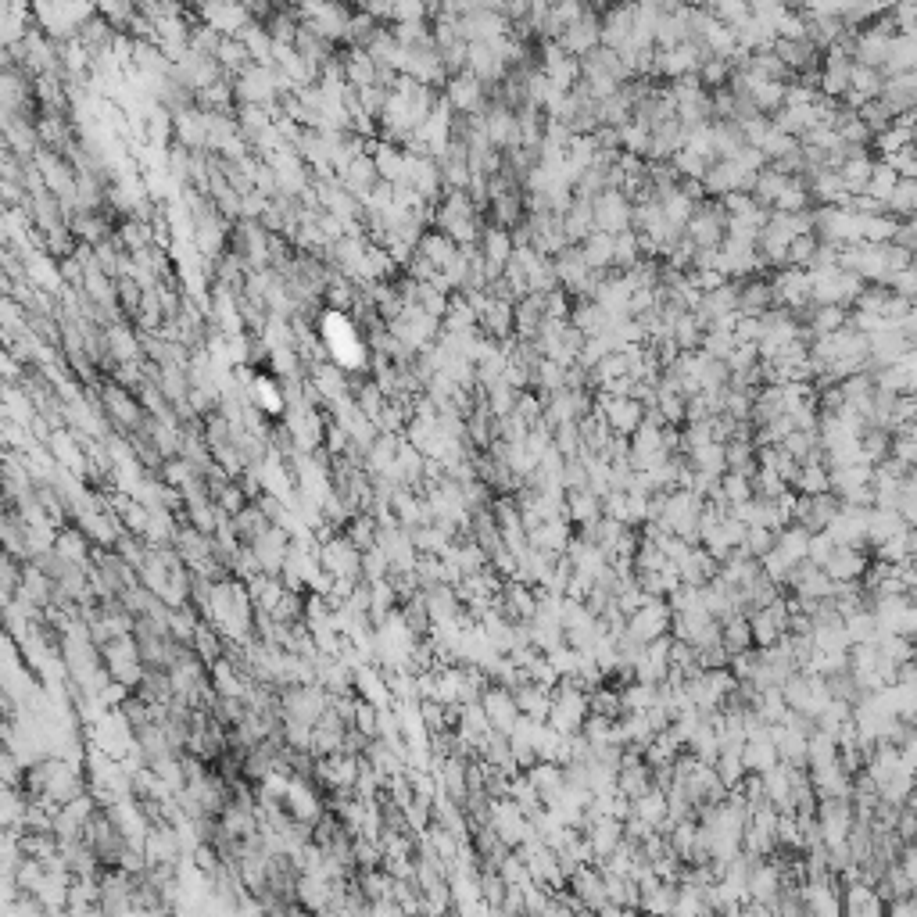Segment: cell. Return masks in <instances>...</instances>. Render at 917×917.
<instances>
[{
    "label": "cell",
    "instance_id": "6da1fadb",
    "mask_svg": "<svg viewBox=\"0 0 917 917\" xmlns=\"http://www.w3.org/2000/svg\"><path fill=\"white\" fill-rule=\"evenodd\" d=\"M584 717H588V692L574 678H559L552 685V703L545 724L556 728L559 735H570V731H581Z\"/></svg>",
    "mask_w": 917,
    "mask_h": 917
},
{
    "label": "cell",
    "instance_id": "7a4b0ae2",
    "mask_svg": "<svg viewBox=\"0 0 917 917\" xmlns=\"http://www.w3.org/2000/svg\"><path fill=\"white\" fill-rule=\"evenodd\" d=\"M660 635H670V602L652 595V599H645L635 613H627L624 638L645 645V642H652V638H660Z\"/></svg>",
    "mask_w": 917,
    "mask_h": 917
},
{
    "label": "cell",
    "instance_id": "3957f363",
    "mask_svg": "<svg viewBox=\"0 0 917 917\" xmlns=\"http://www.w3.org/2000/svg\"><path fill=\"white\" fill-rule=\"evenodd\" d=\"M441 97H445L448 108H452L455 115H477V112H484L491 101L488 86L480 83V79H473L466 69L445 79V94Z\"/></svg>",
    "mask_w": 917,
    "mask_h": 917
},
{
    "label": "cell",
    "instance_id": "277c9868",
    "mask_svg": "<svg viewBox=\"0 0 917 917\" xmlns=\"http://www.w3.org/2000/svg\"><path fill=\"white\" fill-rule=\"evenodd\" d=\"M592 219H595V230H602V233L631 230V198H627L624 190L606 187L602 194L592 198Z\"/></svg>",
    "mask_w": 917,
    "mask_h": 917
},
{
    "label": "cell",
    "instance_id": "5b68a950",
    "mask_svg": "<svg viewBox=\"0 0 917 917\" xmlns=\"http://www.w3.org/2000/svg\"><path fill=\"white\" fill-rule=\"evenodd\" d=\"M867 509L871 506H846V502H839L835 516L824 523V534H828L835 545L864 549L867 545Z\"/></svg>",
    "mask_w": 917,
    "mask_h": 917
},
{
    "label": "cell",
    "instance_id": "8992f818",
    "mask_svg": "<svg viewBox=\"0 0 917 917\" xmlns=\"http://www.w3.org/2000/svg\"><path fill=\"white\" fill-rule=\"evenodd\" d=\"M538 72L545 79L559 86V90H570L574 83H581V58L566 54L556 40H541V65Z\"/></svg>",
    "mask_w": 917,
    "mask_h": 917
},
{
    "label": "cell",
    "instance_id": "52a82bcc",
    "mask_svg": "<svg viewBox=\"0 0 917 917\" xmlns=\"http://www.w3.org/2000/svg\"><path fill=\"white\" fill-rule=\"evenodd\" d=\"M319 563H323V570L330 577H348V581H359L362 574V552L355 549L352 541L344 538H330L319 549Z\"/></svg>",
    "mask_w": 917,
    "mask_h": 917
},
{
    "label": "cell",
    "instance_id": "ba28073f",
    "mask_svg": "<svg viewBox=\"0 0 917 917\" xmlns=\"http://www.w3.org/2000/svg\"><path fill=\"white\" fill-rule=\"evenodd\" d=\"M477 703L484 706V713H488L491 728L502 731V735H509V728H513L516 717H520V710H516V699H513V688L488 681V685H484V692H480Z\"/></svg>",
    "mask_w": 917,
    "mask_h": 917
},
{
    "label": "cell",
    "instance_id": "9c48e42d",
    "mask_svg": "<svg viewBox=\"0 0 917 917\" xmlns=\"http://www.w3.org/2000/svg\"><path fill=\"white\" fill-rule=\"evenodd\" d=\"M556 43L566 54H574V58H584L588 51H595V47H599V11L592 8L588 15L577 18L574 26H566L563 33L556 36Z\"/></svg>",
    "mask_w": 917,
    "mask_h": 917
},
{
    "label": "cell",
    "instance_id": "30bf717a",
    "mask_svg": "<svg viewBox=\"0 0 917 917\" xmlns=\"http://www.w3.org/2000/svg\"><path fill=\"white\" fill-rule=\"evenodd\" d=\"M842 914L849 917H882L885 914V900L878 896V889L864 878L842 885Z\"/></svg>",
    "mask_w": 917,
    "mask_h": 917
},
{
    "label": "cell",
    "instance_id": "8fae6325",
    "mask_svg": "<svg viewBox=\"0 0 917 917\" xmlns=\"http://www.w3.org/2000/svg\"><path fill=\"white\" fill-rule=\"evenodd\" d=\"M867 563H871V559H867L864 549H853V545H835L832 556L824 559L821 570L832 577V581L849 584V581H860V577H864Z\"/></svg>",
    "mask_w": 917,
    "mask_h": 917
},
{
    "label": "cell",
    "instance_id": "7c38bea8",
    "mask_svg": "<svg viewBox=\"0 0 917 917\" xmlns=\"http://www.w3.org/2000/svg\"><path fill=\"white\" fill-rule=\"evenodd\" d=\"M570 538H574V523L566 520V516H549V520H541L538 527L527 531V545L552 552V556H563L566 541Z\"/></svg>",
    "mask_w": 917,
    "mask_h": 917
},
{
    "label": "cell",
    "instance_id": "4fadbf2b",
    "mask_svg": "<svg viewBox=\"0 0 917 917\" xmlns=\"http://www.w3.org/2000/svg\"><path fill=\"white\" fill-rule=\"evenodd\" d=\"M738 753H742L746 771H753V774H763L767 767H774V763H778V749H774V738L767 735V724H763L760 731H753V735L742 738Z\"/></svg>",
    "mask_w": 917,
    "mask_h": 917
},
{
    "label": "cell",
    "instance_id": "5bb4252c",
    "mask_svg": "<svg viewBox=\"0 0 917 917\" xmlns=\"http://www.w3.org/2000/svg\"><path fill=\"white\" fill-rule=\"evenodd\" d=\"M581 832H584V839H588V846H592L595 864H599V860H606L609 853L620 846V839H624V824H620L617 817H599V821L584 824Z\"/></svg>",
    "mask_w": 917,
    "mask_h": 917
},
{
    "label": "cell",
    "instance_id": "9a60e30c",
    "mask_svg": "<svg viewBox=\"0 0 917 917\" xmlns=\"http://www.w3.org/2000/svg\"><path fill=\"white\" fill-rule=\"evenodd\" d=\"M563 506H566V520L577 527H588L602 516V498L592 488H566L563 491Z\"/></svg>",
    "mask_w": 917,
    "mask_h": 917
},
{
    "label": "cell",
    "instance_id": "2e32d148",
    "mask_svg": "<svg viewBox=\"0 0 917 917\" xmlns=\"http://www.w3.org/2000/svg\"><path fill=\"white\" fill-rule=\"evenodd\" d=\"M559 223H563V237L566 244H581L588 233L595 230V219H592V201L588 198H570V205L563 208V215H559Z\"/></svg>",
    "mask_w": 917,
    "mask_h": 917
},
{
    "label": "cell",
    "instance_id": "e0dca14e",
    "mask_svg": "<svg viewBox=\"0 0 917 917\" xmlns=\"http://www.w3.org/2000/svg\"><path fill=\"white\" fill-rule=\"evenodd\" d=\"M523 774H527V781H531L534 789H538V796H541V803H545V806H549L552 799L563 792V767H559V763L534 760Z\"/></svg>",
    "mask_w": 917,
    "mask_h": 917
},
{
    "label": "cell",
    "instance_id": "ac0fdd59",
    "mask_svg": "<svg viewBox=\"0 0 917 917\" xmlns=\"http://www.w3.org/2000/svg\"><path fill=\"white\" fill-rule=\"evenodd\" d=\"M577 251H581L584 266L592 269V273H606V269H613V233H602V230H592L588 237L577 244Z\"/></svg>",
    "mask_w": 917,
    "mask_h": 917
},
{
    "label": "cell",
    "instance_id": "d6986e66",
    "mask_svg": "<svg viewBox=\"0 0 917 917\" xmlns=\"http://www.w3.org/2000/svg\"><path fill=\"white\" fill-rule=\"evenodd\" d=\"M513 699H516V710L520 713H527V717H534V720H545L549 717L552 688L538 685V681H523V685L513 688Z\"/></svg>",
    "mask_w": 917,
    "mask_h": 917
},
{
    "label": "cell",
    "instance_id": "ffe728a7",
    "mask_svg": "<svg viewBox=\"0 0 917 917\" xmlns=\"http://www.w3.org/2000/svg\"><path fill=\"white\" fill-rule=\"evenodd\" d=\"M914 58H917V43L907 33H892L889 51H885V65L882 76H900V72H914Z\"/></svg>",
    "mask_w": 917,
    "mask_h": 917
},
{
    "label": "cell",
    "instance_id": "44dd1931",
    "mask_svg": "<svg viewBox=\"0 0 917 917\" xmlns=\"http://www.w3.org/2000/svg\"><path fill=\"white\" fill-rule=\"evenodd\" d=\"M631 817L645 821L649 828H660L663 817H667V792H663L660 785H649L642 796L631 799Z\"/></svg>",
    "mask_w": 917,
    "mask_h": 917
},
{
    "label": "cell",
    "instance_id": "7402d4cb",
    "mask_svg": "<svg viewBox=\"0 0 917 917\" xmlns=\"http://www.w3.org/2000/svg\"><path fill=\"white\" fill-rule=\"evenodd\" d=\"M842 631H846L849 645L875 642L878 620H875V613H871V606H860V609H853V613H846V617H842Z\"/></svg>",
    "mask_w": 917,
    "mask_h": 917
},
{
    "label": "cell",
    "instance_id": "603a6c76",
    "mask_svg": "<svg viewBox=\"0 0 917 917\" xmlns=\"http://www.w3.org/2000/svg\"><path fill=\"white\" fill-rule=\"evenodd\" d=\"M720 645L728 652H742L753 645V631H749L746 613H731V617L720 620Z\"/></svg>",
    "mask_w": 917,
    "mask_h": 917
},
{
    "label": "cell",
    "instance_id": "cb8c5ba5",
    "mask_svg": "<svg viewBox=\"0 0 917 917\" xmlns=\"http://www.w3.org/2000/svg\"><path fill=\"white\" fill-rule=\"evenodd\" d=\"M839 760V742L828 731H810L806 735V767H828Z\"/></svg>",
    "mask_w": 917,
    "mask_h": 917
},
{
    "label": "cell",
    "instance_id": "d4e9b609",
    "mask_svg": "<svg viewBox=\"0 0 917 917\" xmlns=\"http://www.w3.org/2000/svg\"><path fill=\"white\" fill-rule=\"evenodd\" d=\"M885 212L896 215V219H914V212H917V183L907 180V176H900V180H896V187H892V194L885 198Z\"/></svg>",
    "mask_w": 917,
    "mask_h": 917
},
{
    "label": "cell",
    "instance_id": "484cf974",
    "mask_svg": "<svg viewBox=\"0 0 917 917\" xmlns=\"http://www.w3.org/2000/svg\"><path fill=\"white\" fill-rule=\"evenodd\" d=\"M642 237H638V230H620L613 233V269H631L635 262H642Z\"/></svg>",
    "mask_w": 917,
    "mask_h": 917
},
{
    "label": "cell",
    "instance_id": "4316f807",
    "mask_svg": "<svg viewBox=\"0 0 917 917\" xmlns=\"http://www.w3.org/2000/svg\"><path fill=\"white\" fill-rule=\"evenodd\" d=\"M617 133H620V151L645 158V151H649V137H652V129L645 126V122L631 119V122H624V126H620Z\"/></svg>",
    "mask_w": 917,
    "mask_h": 917
},
{
    "label": "cell",
    "instance_id": "83f0119b",
    "mask_svg": "<svg viewBox=\"0 0 917 917\" xmlns=\"http://www.w3.org/2000/svg\"><path fill=\"white\" fill-rule=\"evenodd\" d=\"M720 495L728 498V506H735V502H746V498H753V484H749V473H738V470H724V473H720Z\"/></svg>",
    "mask_w": 917,
    "mask_h": 917
},
{
    "label": "cell",
    "instance_id": "f1b7e54d",
    "mask_svg": "<svg viewBox=\"0 0 917 917\" xmlns=\"http://www.w3.org/2000/svg\"><path fill=\"white\" fill-rule=\"evenodd\" d=\"M781 448L792 455V459H806V455H814L817 448H821V441H817V430H789L785 434V441H781Z\"/></svg>",
    "mask_w": 917,
    "mask_h": 917
},
{
    "label": "cell",
    "instance_id": "f546056e",
    "mask_svg": "<svg viewBox=\"0 0 917 917\" xmlns=\"http://www.w3.org/2000/svg\"><path fill=\"white\" fill-rule=\"evenodd\" d=\"M771 545H774V531H771V527H746V538H742V545H738V549L746 552V556L760 559L763 552H771Z\"/></svg>",
    "mask_w": 917,
    "mask_h": 917
},
{
    "label": "cell",
    "instance_id": "4dcf8cb0",
    "mask_svg": "<svg viewBox=\"0 0 917 917\" xmlns=\"http://www.w3.org/2000/svg\"><path fill=\"white\" fill-rule=\"evenodd\" d=\"M882 287H889L892 294H900V298H910L914 301V291H917V276H914V266L900 269V273H892L889 280L882 283Z\"/></svg>",
    "mask_w": 917,
    "mask_h": 917
}]
</instances>
